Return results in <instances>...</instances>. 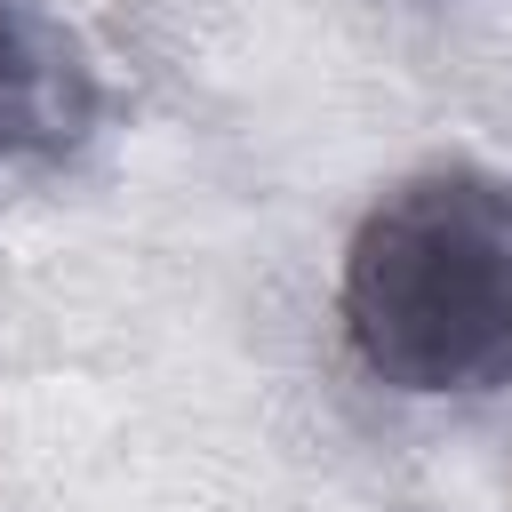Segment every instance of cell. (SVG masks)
<instances>
[{
    "label": "cell",
    "instance_id": "obj_2",
    "mask_svg": "<svg viewBox=\"0 0 512 512\" xmlns=\"http://www.w3.org/2000/svg\"><path fill=\"white\" fill-rule=\"evenodd\" d=\"M96 112V56L56 16V0H0V168L64 160L96 128Z\"/></svg>",
    "mask_w": 512,
    "mask_h": 512
},
{
    "label": "cell",
    "instance_id": "obj_1",
    "mask_svg": "<svg viewBox=\"0 0 512 512\" xmlns=\"http://www.w3.org/2000/svg\"><path fill=\"white\" fill-rule=\"evenodd\" d=\"M336 320L352 360L408 400L512 384V176L432 160L368 200L344 240Z\"/></svg>",
    "mask_w": 512,
    "mask_h": 512
}]
</instances>
